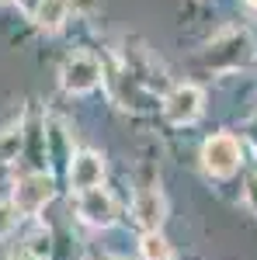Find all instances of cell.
Returning <instances> with one entry per match:
<instances>
[{"label": "cell", "mask_w": 257, "mask_h": 260, "mask_svg": "<svg viewBox=\"0 0 257 260\" xmlns=\"http://www.w3.org/2000/svg\"><path fill=\"white\" fill-rule=\"evenodd\" d=\"M247 205L257 212V174H254V177H247Z\"/></svg>", "instance_id": "13"}, {"label": "cell", "mask_w": 257, "mask_h": 260, "mask_svg": "<svg viewBox=\"0 0 257 260\" xmlns=\"http://www.w3.org/2000/svg\"><path fill=\"white\" fill-rule=\"evenodd\" d=\"M11 260H39V257H32L28 250H21V253H14V257H11Z\"/></svg>", "instance_id": "15"}, {"label": "cell", "mask_w": 257, "mask_h": 260, "mask_svg": "<svg viewBox=\"0 0 257 260\" xmlns=\"http://www.w3.org/2000/svg\"><path fill=\"white\" fill-rule=\"evenodd\" d=\"M52 198V177L49 174H24L18 180V187H14V208H18L21 215H35L42 212L45 205Z\"/></svg>", "instance_id": "3"}, {"label": "cell", "mask_w": 257, "mask_h": 260, "mask_svg": "<svg viewBox=\"0 0 257 260\" xmlns=\"http://www.w3.org/2000/svg\"><path fill=\"white\" fill-rule=\"evenodd\" d=\"M139 250H142L146 260H170V246H167V240L160 233H146L142 243H139Z\"/></svg>", "instance_id": "11"}, {"label": "cell", "mask_w": 257, "mask_h": 260, "mask_svg": "<svg viewBox=\"0 0 257 260\" xmlns=\"http://www.w3.org/2000/svg\"><path fill=\"white\" fill-rule=\"evenodd\" d=\"M0 4H4V0H0Z\"/></svg>", "instance_id": "17"}, {"label": "cell", "mask_w": 257, "mask_h": 260, "mask_svg": "<svg viewBox=\"0 0 257 260\" xmlns=\"http://www.w3.org/2000/svg\"><path fill=\"white\" fill-rule=\"evenodd\" d=\"M219 56H230V70H233V66H240V62H247V59H250V42H247V35H240V31L222 35V39L212 45L209 62H219Z\"/></svg>", "instance_id": "8"}, {"label": "cell", "mask_w": 257, "mask_h": 260, "mask_svg": "<svg viewBox=\"0 0 257 260\" xmlns=\"http://www.w3.org/2000/svg\"><path fill=\"white\" fill-rule=\"evenodd\" d=\"M202 104H205V98H202V90L195 83H181L163 98V115L174 125H191L202 115Z\"/></svg>", "instance_id": "4"}, {"label": "cell", "mask_w": 257, "mask_h": 260, "mask_svg": "<svg viewBox=\"0 0 257 260\" xmlns=\"http://www.w3.org/2000/svg\"><path fill=\"white\" fill-rule=\"evenodd\" d=\"M66 14H70V0H42V7L32 14V18H35V24H39V28L56 31V28H63Z\"/></svg>", "instance_id": "9"}, {"label": "cell", "mask_w": 257, "mask_h": 260, "mask_svg": "<svg viewBox=\"0 0 257 260\" xmlns=\"http://www.w3.org/2000/svg\"><path fill=\"white\" fill-rule=\"evenodd\" d=\"M14 219H18L14 201H4V198H0V236H7V233L14 229Z\"/></svg>", "instance_id": "12"}, {"label": "cell", "mask_w": 257, "mask_h": 260, "mask_svg": "<svg viewBox=\"0 0 257 260\" xmlns=\"http://www.w3.org/2000/svg\"><path fill=\"white\" fill-rule=\"evenodd\" d=\"M77 212H80V219L87 222V225L104 229V225L115 222V198H111L104 187H91V191H83V194L77 198Z\"/></svg>", "instance_id": "5"}, {"label": "cell", "mask_w": 257, "mask_h": 260, "mask_svg": "<svg viewBox=\"0 0 257 260\" xmlns=\"http://www.w3.org/2000/svg\"><path fill=\"white\" fill-rule=\"evenodd\" d=\"M101 177H104V160H101L98 153H77L73 163H70V187L83 194V191H91V187H101Z\"/></svg>", "instance_id": "6"}, {"label": "cell", "mask_w": 257, "mask_h": 260, "mask_svg": "<svg viewBox=\"0 0 257 260\" xmlns=\"http://www.w3.org/2000/svg\"><path fill=\"white\" fill-rule=\"evenodd\" d=\"M247 4H250V7H254V11H257V0H247Z\"/></svg>", "instance_id": "16"}, {"label": "cell", "mask_w": 257, "mask_h": 260, "mask_svg": "<svg viewBox=\"0 0 257 260\" xmlns=\"http://www.w3.org/2000/svg\"><path fill=\"white\" fill-rule=\"evenodd\" d=\"M202 163H205V170L212 177H230L240 167V142L233 136H226V132L205 139V146H202Z\"/></svg>", "instance_id": "2"}, {"label": "cell", "mask_w": 257, "mask_h": 260, "mask_svg": "<svg viewBox=\"0 0 257 260\" xmlns=\"http://www.w3.org/2000/svg\"><path fill=\"white\" fill-rule=\"evenodd\" d=\"M21 142H24V136H21L18 125H11V128H4V132H0V167H7V163L18 160Z\"/></svg>", "instance_id": "10"}, {"label": "cell", "mask_w": 257, "mask_h": 260, "mask_svg": "<svg viewBox=\"0 0 257 260\" xmlns=\"http://www.w3.org/2000/svg\"><path fill=\"white\" fill-rule=\"evenodd\" d=\"M101 80V62L91 56V52H73V56H66L60 70V83L70 90V94H87V90H94Z\"/></svg>", "instance_id": "1"}, {"label": "cell", "mask_w": 257, "mask_h": 260, "mask_svg": "<svg viewBox=\"0 0 257 260\" xmlns=\"http://www.w3.org/2000/svg\"><path fill=\"white\" fill-rule=\"evenodd\" d=\"M163 194H160L157 187H146V191H139L136 201H132V215H136V222L146 229V233H157L160 222H163Z\"/></svg>", "instance_id": "7"}, {"label": "cell", "mask_w": 257, "mask_h": 260, "mask_svg": "<svg viewBox=\"0 0 257 260\" xmlns=\"http://www.w3.org/2000/svg\"><path fill=\"white\" fill-rule=\"evenodd\" d=\"M18 4H21V11H24V14H35V11L42 7V0H18Z\"/></svg>", "instance_id": "14"}]
</instances>
